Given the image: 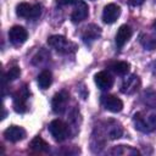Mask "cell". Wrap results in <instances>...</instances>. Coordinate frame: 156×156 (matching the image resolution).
I'll list each match as a JSON object with an SVG mask.
<instances>
[{
	"label": "cell",
	"instance_id": "d6986e66",
	"mask_svg": "<svg viewBox=\"0 0 156 156\" xmlns=\"http://www.w3.org/2000/svg\"><path fill=\"white\" fill-rule=\"evenodd\" d=\"M110 154H112V155H139V151L130 146L118 145V146H115L110 151Z\"/></svg>",
	"mask_w": 156,
	"mask_h": 156
},
{
	"label": "cell",
	"instance_id": "6da1fadb",
	"mask_svg": "<svg viewBox=\"0 0 156 156\" xmlns=\"http://www.w3.org/2000/svg\"><path fill=\"white\" fill-rule=\"evenodd\" d=\"M133 122L135 129L143 133H150L156 129V110L155 108H146L143 111L136 112L133 116Z\"/></svg>",
	"mask_w": 156,
	"mask_h": 156
},
{
	"label": "cell",
	"instance_id": "30bf717a",
	"mask_svg": "<svg viewBox=\"0 0 156 156\" xmlns=\"http://www.w3.org/2000/svg\"><path fill=\"white\" fill-rule=\"evenodd\" d=\"M89 15V9H88V5L83 1V0H77L76 2V7L71 15V20L73 23H78V22H82L84 21Z\"/></svg>",
	"mask_w": 156,
	"mask_h": 156
},
{
	"label": "cell",
	"instance_id": "2e32d148",
	"mask_svg": "<svg viewBox=\"0 0 156 156\" xmlns=\"http://www.w3.org/2000/svg\"><path fill=\"white\" fill-rule=\"evenodd\" d=\"M105 133H106V135H107L108 139L113 140V139L121 138V135H122V133H123V129H122V126H121L117 121L110 119V121L106 122Z\"/></svg>",
	"mask_w": 156,
	"mask_h": 156
},
{
	"label": "cell",
	"instance_id": "5b68a950",
	"mask_svg": "<svg viewBox=\"0 0 156 156\" xmlns=\"http://www.w3.org/2000/svg\"><path fill=\"white\" fill-rule=\"evenodd\" d=\"M29 98V90L26 85L20 88L13 94V108L18 113H23L27 110V101Z\"/></svg>",
	"mask_w": 156,
	"mask_h": 156
},
{
	"label": "cell",
	"instance_id": "e0dca14e",
	"mask_svg": "<svg viewBox=\"0 0 156 156\" xmlns=\"http://www.w3.org/2000/svg\"><path fill=\"white\" fill-rule=\"evenodd\" d=\"M29 146H30V149H32L33 151H35V152H46V151L49 150V144H48L43 138H40V136H35V138L30 141Z\"/></svg>",
	"mask_w": 156,
	"mask_h": 156
},
{
	"label": "cell",
	"instance_id": "44dd1931",
	"mask_svg": "<svg viewBox=\"0 0 156 156\" xmlns=\"http://www.w3.org/2000/svg\"><path fill=\"white\" fill-rule=\"evenodd\" d=\"M143 101L146 106L151 108H156V91L155 90H145L143 94Z\"/></svg>",
	"mask_w": 156,
	"mask_h": 156
},
{
	"label": "cell",
	"instance_id": "ffe728a7",
	"mask_svg": "<svg viewBox=\"0 0 156 156\" xmlns=\"http://www.w3.org/2000/svg\"><path fill=\"white\" fill-rule=\"evenodd\" d=\"M110 68L118 76H124L128 73L129 71V63L128 62H124V61H117V62H113Z\"/></svg>",
	"mask_w": 156,
	"mask_h": 156
},
{
	"label": "cell",
	"instance_id": "7402d4cb",
	"mask_svg": "<svg viewBox=\"0 0 156 156\" xmlns=\"http://www.w3.org/2000/svg\"><path fill=\"white\" fill-rule=\"evenodd\" d=\"M140 41H141V44L144 45V48L145 49H147V50H154V49H156V39L155 38H152V37H150V35H141L140 37Z\"/></svg>",
	"mask_w": 156,
	"mask_h": 156
},
{
	"label": "cell",
	"instance_id": "8fae6325",
	"mask_svg": "<svg viewBox=\"0 0 156 156\" xmlns=\"http://www.w3.org/2000/svg\"><path fill=\"white\" fill-rule=\"evenodd\" d=\"M121 15V7L116 4H108L104 7L102 11V21L107 24H111L117 21Z\"/></svg>",
	"mask_w": 156,
	"mask_h": 156
},
{
	"label": "cell",
	"instance_id": "d4e9b609",
	"mask_svg": "<svg viewBox=\"0 0 156 156\" xmlns=\"http://www.w3.org/2000/svg\"><path fill=\"white\" fill-rule=\"evenodd\" d=\"M145 0H128V4L130 6H140L141 4H144Z\"/></svg>",
	"mask_w": 156,
	"mask_h": 156
},
{
	"label": "cell",
	"instance_id": "7c38bea8",
	"mask_svg": "<svg viewBox=\"0 0 156 156\" xmlns=\"http://www.w3.org/2000/svg\"><path fill=\"white\" fill-rule=\"evenodd\" d=\"M4 136L6 140H9L11 143H17L26 138V130L18 126H10L9 128L5 129Z\"/></svg>",
	"mask_w": 156,
	"mask_h": 156
},
{
	"label": "cell",
	"instance_id": "277c9868",
	"mask_svg": "<svg viewBox=\"0 0 156 156\" xmlns=\"http://www.w3.org/2000/svg\"><path fill=\"white\" fill-rule=\"evenodd\" d=\"M16 13L22 18H37L41 13V5H30L28 2H21L16 7Z\"/></svg>",
	"mask_w": 156,
	"mask_h": 156
},
{
	"label": "cell",
	"instance_id": "7a4b0ae2",
	"mask_svg": "<svg viewBox=\"0 0 156 156\" xmlns=\"http://www.w3.org/2000/svg\"><path fill=\"white\" fill-rule=\"evenodd\" d=\"M48 44L60 54H71L77 49V45L66 39L63 35H51L48 39Z\"/></svg>",
	"mask_w": 156,
	"mask_h": 156
},
{
	"label": "cell",
	"instance_id": "9c48e42d",
	"mask_svg": "<svg viewBox=\"0 0 156 156\" xmlns=\"http://www.w3.org/2000/svg\"><path fill=\"white\" fill-rule=\"evenodd\" d=\"M28 38L27 30L21 26H13L9 30V39L13 45H22Z\"/></svg>",
	"mask_w": 156,
	"mask_h": 156
},
{
	"label": "cell",
	"instance_id": "4fadbf2b",
	"mask_svg": "<svg viewBox=\"0 0 156 156\" xmlns=\"http://www.w3.org/2000/svg\"><path fill=\"white\" fill-rule=\"evenodd\" d=\"M94 80H95V84L98 85V88L101 90H108L113 85V77L106 71L98 72L94 77Z\"/></svg>",
	"mask_w": 156,
	"mask_h": 156
},
{
	"label": "cell",
	"instance_id": "ac0fdd59",
	"mask_svg": "<svg viewBox=\"0 0 156 156\" xmlns=\"http://www.w3.org/2000/svg\"><path fill=\"white\" fill-rule=\"evenodd\" d=\"M51 82H52V76H51L50 71L44 69V71H41L39 73V76H38V85H39V88L48 89L51 85Z\"/></svg>",
	"mask_w": 156,
	"mask_h": 156
},
{
	"label": "cell",
	"instance_id": "52a82bcc",
	"mask_svg": "<svg viewBox=\"0 0 156 156\" xmlns=\"http://www.w3.org/2000/svg\"><path fill=\"white\" fill-rule=\"evenodd\" d=\"M140 88V79L136 74H129L128 77H126L122 82V85H121V91L123 94H127V95H130V94H134L138 89Z\"/></svg>",
	"mask_w": 156,
	"mask_h": 156
},
{
	"label": "cell",
	"instance_id": "603a6c76",
	"mask_svg": "<svg viewBox=\"0 0 156 156\" xmlns=\"http://www.w3.org/2000/svg\"><path fill=\"white\" fill-rule=\"evenodd\" d=\"M20 74H21V69H20V67L13 66V67H11V68L6 72V74H5V80L12 82V80L17 79V78L20 77Z\"/></svg>",
	"mask_w": 156,
	"mask_h": 156
},
{
	"label": "cell",
	"instance_id": "8992f818",
	"mask_svg": "<svg viewBox=\"0 0 156 156\" xmlns=\"http://www.w3.org/2000/svg\"><path fill=\"white\" fill-rule=\"evenodd\" d=\"M68 93L62 90V91H58L54 95L52 100H51V107H52V111L57 115H61L65 112L66 107H67V104H68Z\"/></svg>",
	"mask_w": 156,
	"mask_h": 156
},
{
	"label": "cell",
	"instance_id": "484cf974",
	"mask_svg": "<svg viewBox=\"0 0 156 156\" xmlns=\"http://www.w3.org/2000/svg\"><path fill=\"white\" fill-rule=\"evenodd\" d=\"M154 27H155V30H156V22H155V24H154Z\"/></svg>",
	"mask_w": 156,
	"mask_h": 156
},
{
	"label": "cell",
	"instance_id": "5bb4252c",
	"mask_svg": "<svg viewBox=\"0 0 156 156\" xmlns=\"http://www.w3.org/2000/svg\"><path fill=\"white\" fill-rule=\"evenodd\" d=\"M100 34H101V28L99 26H96V24H88L84 28L83 33H82V39H83V41L85 44L90 45L94 40H96L100 37Z\"/></svg>",
	"mask_w": 156,
	"mask_h": 156
},
{
	"label": "cell",
	"instance_id": "3957f363",
	"mask_svg": "<svg viewBox=\"0 0 156 156\" xmlns=\"http://www.w3.org/2000/svg\"><path fill=\"white\" fill-rule=\"evenodd\" d=\"M49 132L56 141H63L69 134L68 126L61 119L51 121L50 124H49Z\"/></svg>",
	"mask_w": 156,
	"mask_h": 156
},
{
	"label": "cell",
	"instance_id": "9a60e30c",
	"mask_svg": "<svg viewBox=\"0 0 156 156\" xmlns=\"http://www.w3.org/2000/svg\"><path fill=\"white\" fill-rule=\"evenodd\" d=\"M133 32H132V28L127 24H123L118 28L117 33H116V37H115V41H116V45L118 49L123 48V45L130 39Z\"/></svg>",
	"mask_w": 156,
	"mask_h": 156
},
{
	"label": "cell",
	"instance_id": "cb8c5ba5",
	"mask_svg": "<svg viewBox=\"0 0 156 156\" xmlns=\"http://www.w3.org/2000/svg\"><path fill=\"white\" fill-rule=\"evenodd\" d=\"M77 0H57V5L58 6H66V5H71V4H76Z\"/></svg>",
	"mask_w": 156,
	"mask_h": 156
},
{
	"label": "cell",
	"instance_id": "ba28073f",
	"mask_svg": "<svg viewBox=\"0 0 156 156\" xmlns=\"http://www.w3.org/2000/svg\"><path fill=\"white\" fill-rule=\"evenodd\" d=\"M101 104L106 110H108L110 112H113V113L119 112L123 108L122 100L115 95H102L101 96Z\"/></svg>",
	"mask_w": 156,
	"mask_h": 156
}]
</instances>
